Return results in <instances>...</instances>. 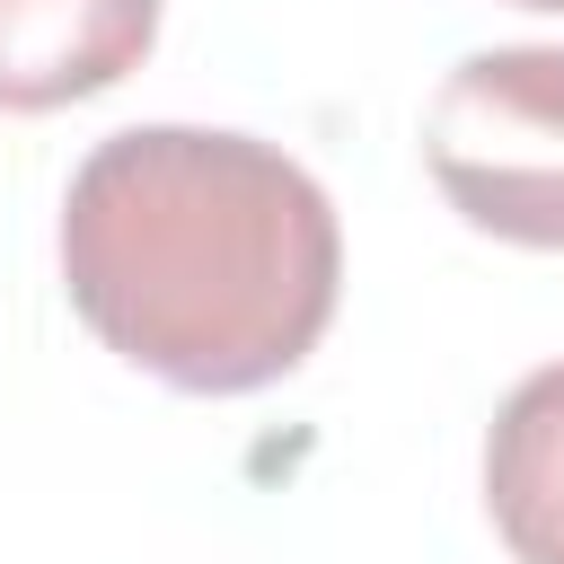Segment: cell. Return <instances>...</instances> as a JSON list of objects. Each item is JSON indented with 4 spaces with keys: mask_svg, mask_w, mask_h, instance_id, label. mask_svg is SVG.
Here are the masks:
<instances>
[{
    "mask_svg": "<svg viewBox=\"0 0 564 564\" xmlns=\"http://www.w3.org/2000/svg\"><path fill=\"white\" fill-rule=\"evenodd\" d=\"M62 291L132 370L185 397H247L291 379L335 326L344 229L291 150L132 123L70 167Z\"/></svg>",
    "mask_w": 564,
    "mask_h": 564,
    "instance_id": "6da1fadb",
    "label": "cell"
},
{
    "mask_svg": "<svg viewBox=\"0 0 564 564\" xmlns=\"http://www.w3.org/2000/svg\"><path fill=\"white\" fill-rule=\"evenodd\" d=\"M485 511L511 564H564V361L502 397L485 432Z\"/></svg>",
    "mask_w": 564,
    "mask_h": 564,
    "instance_id": "277c9868",
    "label": "cell"
},
{
    "mask_svg": "<svg viewBox=\"0 0 564 564\" xmlns=\"http://www.w3.org/2000/svg\"><path fill=\"white\" fill-rule=\"evenodd\" d=\"M441 203L502 247H564V44H494L441 70L423 106Z\"/></svg>",
    "mask_w": 564,
    "mask_h": 564,
    "instance_id": "7a4b0ae2",
    "label": "cell"
},
{
    "mask_svg": "<svg viewBox=\"0 0 564 564\" xmlns=\"http://www.w3.org/2000/svg\"><path fill=\"white\" fill-rule=\"evenodd\" d=\"M159 44V0H0V115H53L132 79Z\"/></svg>",
    "mask_w": 564,
    "mask_h": 564,
    "instance_id": "3957f363",
    "label": "cell"
},
{
    "mask_svg": "<svg viewBox=\"0 0 564 564\" xmlns=\"http://www.w3.org/2000/svg\"><path fill=\"white\" fill-rule=\"evenodd\" d=\"M511 9H555V18H564V0H511Z\"/></svg>",
    "mask_w": 564,
    "mask_h": 564,
    "instance_id": "5b68a950",
    "label": "cell"
}]
</instances>
